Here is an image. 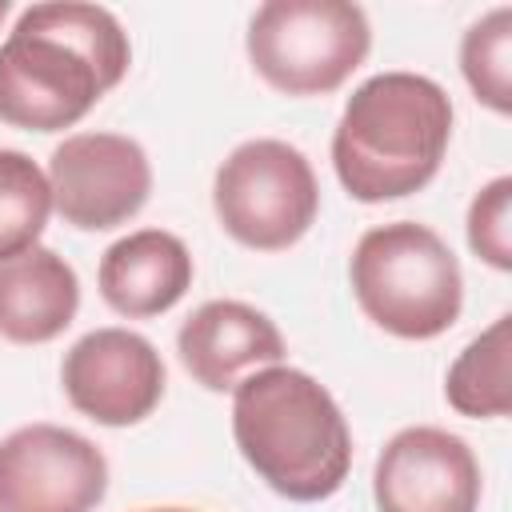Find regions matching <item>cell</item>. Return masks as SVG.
I'll return each mask as SVG.
<instances>
[{
	"label": "cell",
	"instance_id": "5b68a950",
	"mask_svg": "<svg viewBox=\"0 0 512 512\" xmlns=\"http://www.w3.org/2000/svg\"><path fill=\"white\" fill-rule=\"evenodd\" d=\"M248 60L284 96H328L368 56L372 28L352 0H268L248 20Z\"/></svg>",
	"mask_w": 512,
	"mask_h": 512
},
{
	"label": "cell",
	"instance_id": "8fae6325",
	"mask_svg": "<svg viewBox=\"0 0 512 512\" xmlns=\"http://www.w3.org/2000/svg\"><path fill=\"white\" fill-rule=\"evenodd\" d=\"M180 364L208 392H232L256 368L284 360L280 328L244 300H204L176 332Z\"/></svg>",
	"mask_w": 512,
	"mask_h": 512
},
{
	"label": "cell",
	"instance_id": "277c9868",
	"mask_svg": "<svg viewBox=\"0 0 512 512\" xmlns=\"http://www.w3.org/2000/svg\"><path fill=\"white\" fill-rule=\"evenodd\" d=\"M348 276L360 312L388 336L436 340L460 320V260L428 224L392 220L368 228L352 248Z\"/></svg>",
	"mask_w": 512,
	"mask_h": 512
},
{
	"label": "cell",
	"instance_id": "30bf717a",
	"mask_svg": "<svg viewBox=\"0 0 512 512\" xmlns=\"http://www.w3.org/2000/svg\"><path fill=\"white\" fill-rule=\"evenodd\" d=\"M372 496L380 512H476L480 460L448 428H400L376 460Z\"/></svg>",
	"mask_w": 512,
	"mask_h": 512
},
{
	"label": "cell",
	"instance_id": "6da1fadb",
	"mask_svg": "<svg viewBox=\"0 0 512 512\" xmlns=\"http://www.w3.org/2000/svg\"><path fill=\"white\" fill-rule=\"evenodd\" d=\"M128 64V32L108 8L32 4L0 44V120L24 132H64L124 80Z\"/></svg>",
	"mask_w": 512,
	"mask_h": 512
},
{
	"label": "cell",
	"instance_id": "2e32d148",
	"mask_svg": "<svg viewBox=\"0 0 512 512\" xmlns=\"http://www.w3.org/2000/svg\"><path fill=\"white\" fill-rule=\"evenodd\" d=\"M460 72L472 96L508 116L512 112V8L500 4L484 12L460 40Z\"/></svg>",
	"mask_w": 512,
	"mask_h": 512
},
{
	"label": "cell",
	"instance_id": "9c48e42d",
	"mask_svg": "<svg viewBox=\"0 0 512 512\" xmlns=\"http://www.w3.org/2000/svg\"><path fill=\"white\" fill-rule=\"evenodd\" d=\"M60 384L80 416L104 428H128L152 416V408L160 404L164 360L140 332L92 328L64 352Z\"/></svg>",
	"mask_w": 512,
	"mask_h": 512
},
{
	"label": "cell",
	"instance_id": "3957f363",
	"mask_svg": "<svg viewBox=\"0 0 512 512\" xmlns=\"http://www.w3.org/2000/svg\"><path fill=\"white\" fill-rule=\"evenodd\" d=\"M452 100L420 72H376L344 104L332 132V168L360 204L420 192L444 164Z\"/></svg>",
	"mask_w": 512,
	"mask_h": 512
},
{
	"label": "cell",
	"instance_id": "9a60e30c",
	"mask_svg": "<svg viewBox=\"0 0 512 512\" xmlns=\"http://www.w3.org/2000/svg\"><path fill=\"white\" fill-rule=\"evenodd\" d=\"M52 216L48 172L20 148H0V260L36 248Z\"/></svg>",
	"mask_w": 512,
	"mask_h": 512
},
{
	"label": "cell",
	"instance_id": "8992f818",
	"mask_svg": "<svg viewBox=\"0 0 512 512\" xmlns=\"http://www.w3.org/2000/svg\"><path fill=\"white\" fill-rule=\"evenodd\" d=\"M220 228L252 252L292 248L320 212V184L300 148L276 136L236 144L212 180Z\"/></svg>",
	"mask_w": 512,
	"mask_h": 512
},
{
	"label": "cell",
	"instance_id": "5bb4252c",
	"mask_svg": "<svg viewBox=\"0 0 512 512\" xmlns=\"http://www.w3.org/2000/svg\"><path fill=\"white\" fill-rule=\"evenodd\" d=\"M508 360H512V316L504 312L452 360L444 376V400L472 420L508 416L512 412Z\"/></svg>",
	"mask_w": 512,
	"mask_h": 512
},
{
	"label": "cell",
	"instance_id": "d6986e66",
	"mask_svg": "<svg viewBox=\"0 0 512 512\" xmlns=\"http://www.w3.org/2000/svg\"><path fill=\"white\" fill-rule=\"evenodd\" d=\"M4 16H8V0H0V20H4Z\"/></svg>",
	"mask_w": 512,
	"mask_h": 512
},
{
	"label": "cell",
	"instance_id": "7c38bea8",
	"mask_svg": "<svg viewBox=\"0 0 512 512\" xmlns=\"http://www.w3.org/2000/svg\"><path fill=\"white\" fill-rule=\"evenodd\" d=\"M100 296L128 320H148L180 304L192 288V252L164 228H140L120 236L100 256Z\"/></svg>",
	"mask_w": 512,
	"mask_h": 512
},
{
	"label": "cell",
	"instance_id": "7a4b0ae2",
	"mask_svg": "<svg viewBox=\"0 0 512 512\" xmlns=\"http://www.w3.org/2000/svg\"><path fill=\"white\" fill-rule=\"evenodd\" d=\"M232 436L248 468L284 500L316 504L352 468V432L332 392L288 364H268L232 388Z\"/></svg>",
	"mask_w": 512,
	"mask_h": 512
},
{
	"label": "cell",
	"instance_id": "e0dca14e",
	"mask_svg": "<svg viewBox=\"0 0 512 512\" xmlns=\"http://www.w3.org/2000/svg\"><path fill=\"white\" fill-rule=\"evenodd\" d=\"M468 248L496 272H512V176H496L472 196Z\"/></svg>",
	"mask_w": 512,
	"mask_h": 512
},
{
	"label": "cell",
	"instance_id": "52a82bcc",
	"mask_svg": "<svg viewBox=\"0 0 512 512\" xmlns=\"http://www.w3.org/2000/svg\"><path fill=\"white\" fill-rule=\"evenodd\" d=\"M52 208L80 232L128 224L152 192L148 152L120 132H76L48 156Z\"/></svg>",
	"mask_w": 512,
	"mask_h": 512
},
{
	"label": "cell",
	"instance_id": "ba28073f",
	"mask_svg": "<svg viewBox=\"0 0 512 512\" xmlns=\"http://www.w3.org/2000/svg\"><path fill=\"white\" fill-rule=\"evenodd\" d=\"M104 452L60 424H24L0 440V512H96Z\"/></svg>",
	"mask_w": 512,
	"mask_h": 512
},
{
	"label": "cell",
	"instance_id": "4fadbf2b",
	"mask_svg": "<svg viewBox=\"0 0 512 512\" xmlns=\"http://www.w3.org/2000/svg\"><path fill=\"white\" fill-rule=\"evenodd\" d=\"M80 308L76 268L36 244L20 256L0 260V336L8 344H48L56 340Z\"/></svg>",
	"mask_w": 512,
	"mask_h": 512
},
{
	"label": "cell",
	"instance_id": "ac0fdd59",
	"mask_svg": "<svg viewBox=\"0 0 512 512\" xmlns=\"http://www.w3.org/2000/svg\"><path fill=\"white\" fill-rule=\"evenodd\" d=\"M140 512H192V508H140Z\"/></svg>",
	"mask_w": 512,
	"mask_h": 512
}]
</instances>
